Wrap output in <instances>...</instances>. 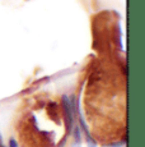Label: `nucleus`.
<instances>
[{
  "label": "nucleus",
  "instance_id": "f257e3e1",
  "mask_svg": "<svg viewBox=\"0 0 145 147\" xmlns=\"http://www.w3.org/2000/svg\"><path fill=\"white\" fill-rule=\"evenodd\" d=\"M63 110H64V120H65V125L68 132L71 131L72 124H74V119H72V109L70 106V100L68 98V96H63Z\"/></svg>",
  "mask_w": 145,
  "mask_h": 147
},
{
  "label": "nucleus",
  "instance_id": "f03ea898",
  "mask_svg": "<svg viewBox=\"0 0 145 147\" xmlns=\"http://www.w3.org/2000/svg\"><path fill=\"white\" fill-rule=\"evenodd\" d=\"M9 147H18V143H17V141L13 140V138H10V140H9Z\"/></svg>",
  "mask_w": 145,
  "mask_h": 147
}]
</instances>
